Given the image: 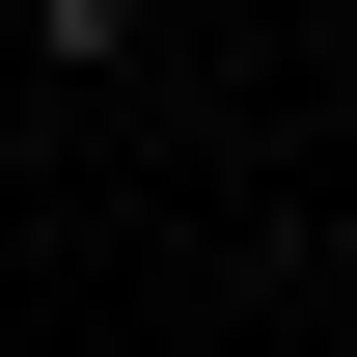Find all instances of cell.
<instances>
[{
  "instance_id": "1",
  "label": "cell",
  "mask_w": 357,
  "mask_h": 357,
  "mask_svg": "<svg viewBox=\"0 0 357 357\" xmlns=\"http://www.w3.org/2000/svg\"><path fill=\"white\" fill-rule=\"evenodd\" d=\"M28 28H55V55H110V28H137V0H28Z\"/></svg>"
}]
</instances>
